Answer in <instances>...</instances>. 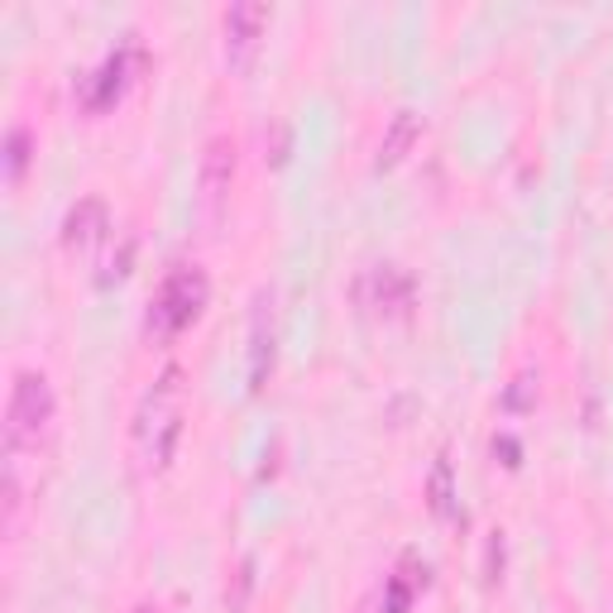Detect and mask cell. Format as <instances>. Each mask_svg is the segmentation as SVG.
<instances>
[{
    "mask_svg": "<svg viewBox=\"0 0 613 613\" xmlns=\"http://www.w3.org/2000/svg\"><path fill=\"white\" fill-rule=\"evenodd\" d=\"M503 580V532L493 528L485 542V585H499Z\"/></svg>",
    "mask_w": 613,
    "mask_h": 613,
    "instance_id": "e0dca14e",
    "label": "cell"
},
{
    "mask_svg": "<svg viewBox=\"0 0 613 613\" xmlns=\"http://www.w3.org/2000/svg\"><path fill=\"white\" fill-rule=\"evenodd\" d=\"M250 590H254V557H240V565H236V585L226 590L230 613H245V604H250Z\"/></svg>",
    "mask_w": 613,
    "mask_h": 613,
    "instance_id": "5bb4252c",
    "label": "cell"
},
{
    "mask_svg": "<svg viewBox=\"0 0 613 613\" xmlns=\"http://www.w3.org/2000/svg\"><path fill=\"white\" fill-rule=\"evenodd\" d=\"M422 139V115L413 106L393 111V121L384 129V139H378V154H374V173H393L403 164L407 154H413V144Z\"/></svg>",
    "mask_w": 613,
    "mask_h": 613,
    "instance_id": "30bf717a",
    "label": "cell"
},
{
    "mask_svg": "<svg viewBox=\"0 0 613 613\" xmlns=\"http://www.w3.org/2000/svg\"><path fill=\"white\" fill-rule=\"evenodd\" d=\"M264 158H269V168H283L288 164V154H293V129H288V121H273L269 125V139H264Z\"/></svg>",
    "mask_w": 613,
    "mask_h": 613,
    "instance_id": "9a60e30c",
    "label": "cell"
},
{
    "mask_svg": "<svg viewBox=\"0 0 613 613\" xmlns=\"http://www.w3.org/2000/svg\"><path fill=\"white\" fill-rule=\"evenodd\" d=\"M144 67V53H139V43H121L106 63H101L96 72H86V77L77 82V101L92 115H101V111H111L115 101L125 96V86L135 82V72Z\"/></svg>",
    "mask_w": 613,
    "mask_h": 613,
    "instance_id": "277c9868",
    "label": "cell"
},
{
    "mask_svg": "<svg viewBox=\"0 0 613 613\" xmlns=\"http://www.w3.org/2000/svg\"><path fill=\"white\" fill-rule=\"evenodd\" d=\"M493 456H499L503 460V470H518V465H522V446H518V436H493Z\"/></svg>",
    "mask_w": 613,
    "mask_h": 613,
    "instance_id": "ac0fdd59",
    "label": "cell"
},
{
    "mask_svg": "<svg viewBox=\"0 0 613 613\" xmlns=\"http://www.w3.org/2000/svg\"><path fill=\"white\" fill-rule=\"evenodd\" d=\"M273 360H279V326H273V293L259 288L250 312V393H264Z\"/></svg>",
    "mask_w": 613,
    "mask_h": 613,
    "instance_id": "52a82bcc",
    "label": "cell"
},
{
    "mask_svg": "<svg viewBox=\"0 0 613 613\" xmlns=\"http://www.w3.org/2000/svg\"><path fill=\"white\" fill-rule=\"evenodd\" d=\"M135 613H158V609H154V604H139V609H135Z\"/></svg>",
    "mask_w": 613,
    "mask_h": 613,
    "instance_id": "ffe728a7",
    "label": "cell"
},
{
    "mask_svg": "<svg viewBox=\"0 0 613 613\" xmlns=\"http://www.w3.org/2000/svg\"><path fill=\"white\" fill-rule=\"evenodd\" d=\"M230 183H236V139L230 135H211L207 139V154H201V216L211 226H221V211H226V197H230Z\"/></svg>",
    "mask_w": 613,
    "mask_h": 613,
    "instance_id": "8992f818",
    "label": "cell"
},
{
    "mask_svg": "<svg viewBox=\"0 0 613 613\" xmlns=\"http://www.w3.org/2000/svg\"><path fill=\"white\" fill-rule=\"evenodd\" d=\"M29 149H34L29 129H24V125H10V135H6V183H20V178H24Z\"/></svg>",
    "mask_w": 613,
    "mask_h": 613,
    "instance_id": "7c38bea8",
    "label": "cell"
},
{
    "mask_svg": "<svg viewBox=\"0 0 613 613\" xmlns=\"http://www.w3.org/2000/svg\"><path fill=\"white\" fill-rule=\"evenodd\" d=\"M427 508L436 518H456V475H450V456L432 460V475H427Z\"/></svg>",
    "mask_w": 613,
    "mask_h": 613,
    "instance_id": "8fae6325",
    "label": "cell"
},
{
    "mask_svg": "<svg viewBox=\"0 0 613 613\" xmlns=\"http://www.w3.org/2000/svg\"><path fill=\"white\" fill-rule=\"evenodd\" d=\"M207 298H211L207 273H201L197 264H178L164 283H158V293L149 298V312H144V335H149L154 345L173 341V335L187 331L201 312H207Z\"/></svg>",
    "mask_w": 613,
    "mask_h": 613,
    "instance_id": "7a4b0ae2",
    "label": "cell"
},
{
    "mask_svg": "<svg viewBox=\"0 0 613 613\" xmlns=\"http://www.w3.org/2000/svg\"><path fill=\"white\" fill-rule=\"evenodd\" d=\"M503 407L508 413H528V407H537V374H518L503 393Z\"/></svg>",
    "mask_w": 613,
    "mask_h": 613,
    "instance_id": "2e32d148",
    "label": "cell"
},
{
    "mask_svg": "<svg viewBox=\"0 0 613 613\" xmlns=\"http://www.w3.org/2000/svg\"><path fill=\"white\" fill-rule=\"evenodd\" d=\"M178 436H183V370L168 364L158 374V384L144 393V407L135 417V441H139V456L149 470H168L173 450H178Z\"/></svg>",
    "mask_w": 613,
    "mask_h": 613,
    "instance_id": "6da1fadb",
    "label": "cell"
},
{
    "mask_svg": "<svg viewBox=\"0 0 613 613\" xmlns=\"http://www.w3.org/2000/svg\"><path fill=\"white\" fill-rule=\"evenodd\" d=\"M14 513H20V479H14V465L6 470V528H14Z\"/></svg>",
    "mask_w": 613,
    "mask_h": 613,
    "instance_id": "d6986e66",
    "label": "cell"
},
{
    "mask_svg": "<svg viewBox=\"0 0 613 613\" xmlns=\"http://www.w3.org/2000/svg\"><path fill=\"white\" fill-rule=\"evenodd\" d=\"M106 230H111V211H106V201H101V197H82V201H72L67 216H63V250H72V254L96 250V245L106 240Z\"/></svg>",
    "mask_w": 613,
    "mask_h": 613,
    "instance_id": "ba28073f",
    "label": "cell"
},
{
    "mask_svg": "<svg viewBox=\"0 0 613 613\" xmlns=\"http://www.w3.org/2000/svg\"><path fill=\"white\" fill-rule=\"evenodd\" d=\"M364 288H370V306L378 316H403L413 306V273L403 264H374Z\"/></svg>",
    "mask_w": 613,
    "mask_h": 613,
    "instance_id": "9c48e42d",
    "label": "cell"
},
{
    "mask_svg": "<svg viewBox=\"0 0 613 613\" xmlns=\"http://www.w3.org/2000/svg\"><path fill=\"white\" fill-rule=\"evenodd\" d=\"M53 388L49 378L34 370H20L10 384V403H6V446L10 450H34L53 427Z\"/></svg>",
    "mask_w": 613,
    "mask_h": 613,
    "instance_id": "3957f363",
    "label": "cell"
},
{
    "mask_svg": "<svg viewBox=\"0 0 613 613\" xmlns=\"http://www.w3.org/2000/svg\"><path fill=\"white\" fill-rule=\"evenodd\" d=\"M413 600H417V585L403 571H393L384 580V600H378V613H407V609H413Z\"/></svg>",
    "mask_w": 613,
    "mask_h": 613,
    "instance_id": "4fadbf2b",
    "label": "cell"
},
{
    "mask_svg": "<svg viewBox=\"0 0 613 613\" xmlns=\"http://www.w3.org/2000/svg\"><path fill=\"white\" fill-rule=\"evenodd\" d=\"M226 63L230 72H250L254 58H259V39H264L269 29V6L264 0H236V6L226 10Z\"/></svg>",
    "mask_w": 613,
    "mask_h": 613,
    "instance_id": "5b68a950",
    "label": "cell"
}]
</instances>
